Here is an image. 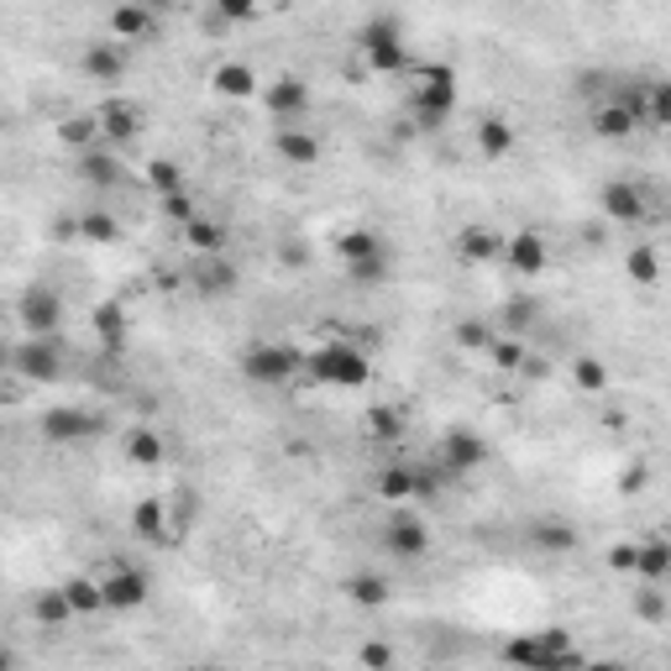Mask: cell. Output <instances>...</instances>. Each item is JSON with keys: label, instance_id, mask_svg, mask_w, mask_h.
I'll list each match as a JSON object with an SVG mask.
<instances>
[{"label": "cell", "instance_id": "11", "mask_svg": "<svg viewBox=\"0 0 671 671\" xmlns=\"http://www.w3.org/2000/svg\"><path fill=\"white\" fill-rule=\"evenodd\" d=\"M378 546H383V556H394V561H425V556H431V525H425L420 514L399 509V514H388V525L378 530Z\"/></svg>", "mask_w": 671, "mask_h": 671}, {"label": "cell", "instance_id": "16", "mask_svg": "<svg viewBox=\"0 0 671 671\" xmlns=\"http://www.w3.org/2000/svg\"><path fill=\"white\" fill-rule=\"evenodd\" d=\"M436 462L451 477H462V472H477L483 462H488V440L477 436V431H462V425H451L446 436H440L436 446Z\"/></svg>", "mask_w": 671, "mask_h": 671}, {"label": "cell", "instance_id": "28", "mask_svg": "<svg viewBox=\"0 0 671 671\" xmlns=\"http://www.w3.org/2000/svg\"><path fill=\"white\" fill-rule=\"evenodd\" d=\"M530 551L572 556V551H577V530L567 525V520H535V525H530Z\"/></svg>", "mask_w": 671, "mask_h": 671}, {"label": "cell", "instance_id": "14", "mask_svg": "<svg viewBox=\"0 0 671 671\" xmlns=\"http://www.w3.org/2000/svg\"><path fill=\"white\" fill-rule=\"evenodd\" d=\"M504 268L520 273V278H540V273L551 268V241H546V232L525 226V232L504 236Z\"/></svg>", "mask_w": 671, "mask_h": 671}, {"label": "cell", "instance_id": "15", "mask_svg": "<svg viewBox=\"0 0 671 671\" xmlns=\"http://www.w3.org/2000/svg\"><path fill=\"white\" fill-rule=\"evenodd\" d=\"M132 535L137 540H147V546H178L184 535H178L174 525V504L169 498H137V509H132Z\"/></svg>", "mask_w": 671, "mask_h": 671}, {"label": "cell", "instance_id": "10", "mask_svg": "<svg viewBox=\"0 0 671 671\" xmlns=\"http://www.w3.org/2000/svg\"><path fill=\"white\" fill-rule=\"evenodd\" d=\"M16 325L22 336H59L63 331V294L53 284H32L22 299H16Z\"/></svg>", "mask_w": 671, "mask_h": 671}, {"label": "cell", "instance_id": "29", "mask_svg": "<svg viewBox=\"0 0 671 671\" xmlns=\"http://www.w3.org/2000/svg\"><path fill=\"white\" fill-rule=\"evenodd\" d=\"M89 325H95V336H100L105 347L121 351V347H126V331H132V315H126V305H121V299H105V305H95Z\"/></svg>", "mask_w": 671, "mask_h": 671}, {"label": "cell", "instance_id": "18", "mask_svg": "<svg viewBox=\"0 0 671 671\" xmlns=\"http://www.w3.org/2000/svg\"><path fill=\"white\" fill-rule=\"evenodd\" d=\"M95 116H100V137H105V147H126V142L142 137V105H137V100L111 95L105 105H95Z\"/></svg>", "mask_w": 671, "mask_h": 671}, {"label": "cell", "instance_id": "4", "mask_svg": "<svg viewBox=\"0 0 671 671\" xmlns=\"http://www.w3.org/2000/svg\"><path fill=\"white\" fill-rule=\"evenodd\" d=\"M336 258H341L351 284H383L388 268H394L388 241H383L378 232H368V226H351V232L336 236Z\"/></svg>", "mask_w": 671, "mask_h": 671}, {"label": "cell", "instance_id": "6", "mask_svg": "<svg viewBox=\"0 0 671 671\" xmlns=\"http://www.w3.org/2000/svg\"><path fill=\"white\" fill-rule=\"evenodd\" d=\"M357 53L373 74H405L409 69V48H405V27L394 16H373L368 27L357 32Z\"/></svg>", "mask_w": 671, "mask_h": 671}, {"label": "cell", "instance_id": "44", "mask_svg": "<svg viewBox=\"0 0 671 671\" xmlns=\"http://www.w3.org/2000/svg\"><path fill=\"white\" fill-rule=\"evenodd\" d=\"M488 362H494L498 373H520V362H525V336H509V331H498L494 347H488Z\"/></svg>", "mask_w": 671, "mask_h": 671}, {"label": "cell", "instance_id": "45", "mask_svg": "<svg viewBox=\"0 0 671 671\" xmlns=\"http://www.w3.org/2000/svg\"><path fill=\"white\" fill-rule=\"evenodd\" d=\"M572 383H577L583 394H604V388H609V368H604L598 357H577V362H572Z\"/></svg>", "mask_w": 671, "mask_h": 671}, {"label": "cell", "instance_id": "33", "mask_svg": "<svg viewBox=\"0 0 671 671\" xmlns=\"http://www.w3.org/2000/svg\"><path fill=\"white\" fill-rule=\"evenodd\" d=\"M74 236L89 241V247H111L121 236V221L111 210H79V215H74Z\"/></svg>", "mask_w": 671, "mask_h": 671}, {"label": "cell", "instance_id": "49", "mask_svg": "<svg viewBox=\"0 0 671 671\" xmlns=\"http://www.w3.org/2000/svg\"><path fill=\"white\" fill-rule=\"evenodd\" d=\"M635 567H641V540H619V546H609V572L635 577Z\"/></svg>", "mask_w": 671, "mask_h": 671}, {"label": "cell", "instance_id": "24", "mask_svg": "<svg viewBox=\"0 0 671 671\" xmlns=\"http://www.w3.org/2000/svg\"><path fill=\"white\" fill-rule=\"evenodd\" d=\"M152 27H158V16H152L147 0H121V5H111V37H121V42H147Z\"/></svg>", "mask_w": 671, "mask_h": 671}, {"label": "cell", "instance_id": "48", "mask_svg": "<svg viewBox=\"0 0 671 671\" xmlns=\"http://www.w3.org/2000/svg\"><path fill=\"white\" fill-rule=\"evenodd\" d=\"M258 5H263V0H210V11H215L221 22H232V27L252 22V16H258Z\"/></svg>", "mask_w": 671, "mask_h": 671}, {"label": "cell", "instance_id": "3", "mask_svg": "<svg viewBox=\"0 0 671 671\" xmlns=\"http://www.w3.org/2000/svg\"><path fill=\"white\" fill-rule=\"evenodd\" d=\"M368 378H373V357H368V347H357L347 336L321 341L310 351V362H305V383H321V388H362Z\"/></svg>", "mask_w": 671, "mask_h": 671}, {"label": "cell", "instance_id": "32", "mask_svg": "<svg viewBox=\"0 0 671 671\" xmlns=\"http://www.w3.org/2000/svg\"><path fill=\"white\" fill-rule=\"evenodd\" d=\"M472 137H477V152H483V158H494V163L514 152V126H509L504 116H483L477 126H472Z\"/></svg>", "mask_w": 671, "mask_h": 671}, {"label": "cell", "instance_id": "35", "mask_svg": "<svg viewBox=\"0 0 671 671\" xmlns=\"http://www.w3.org/2000/svg\"><path fill=\"white\" fill-rule=\"evenodd\" d=\"M59 142L74 147V152H85V147L105 142V137H100V116H95V111H74V116H63L59 121Z\"/></svg>", "mask_w": 671, "mask_h": 671}, {"label": "cell", "instance_id": "43", "mask_svg": "<svg viewBox=\"0 0 671 671\" xmlns=\"http://www.w3.org/2000/svg\"><path fill=\"white\" fill-rule=\"evenodd\" d=\"M147 189H152L158 200H163V195H178V189H184V169H178L174 158H152V163H147Z\"/></svg>", "mask_w": 671, "mask_h": 671}, {"label": "cell", "instance_id": "8", "mask_svg": "<svg viewBox=\"0 0 671 671\" xmlns=\"http://www.w3.org/2000/svg\"><path fill=\"white\" fill-rule=\"evenodd\" d=\"M100 431H105V420L85 405H53L42 409V420H37V436L48 446H79V440H95Z\"/></svg>", "mask_w": 671, "mask_h": 671}, {"label": "cell", "instance_id": "7", "mask_svg": "<svg viewBox=\"0 0 671 671\" xmlns=\"http://www.w3.org/2000/svg\"><path fill=\"white\" fill-rule=\"evenodd\" d=\"M63 347L59 336H22L16 347H11V373L22 383H59L63 378Z\"/></svg>", "mask_w": 671, "mask_h": 671}, {"label": "cell", "instance_id": "39", "mask_svg": "<svg viewBox=\"0 0 671 671\" xmlns=\"http://www.w3.org/2000/svg\"><path fill=\"white\" fill-rule=\"evenodd\" d=\"M624 278L650 289V284L661 278V252H656V247H630V252H624Z\"/></svg>", "mask_w": 671, "mask_h": 671}, {"label": "cell", "instance_id": "22", "mask_svg": "<svg viewBox=\"0 0 671 671\" xmlns=\"http://www.w3.org/2000/svg\"><path fill=\"white\" fill-rule=\"evenodd\" d=\"M74 178H79V184H89V189H116L121 178V163H116V147H85V152H79V158H74Z\"/></svg>", "mask_w": 671, "mask_h": 671}, {"label": "cell", "instance_id": "26", "mask_svg": "<svg viewBox=\"0 0 671 671\" xmlns=\"http://www.w3.org/2000/svg\"><path fill=\"white\" fill-rule=\"evenodd\" d=\"M121 457H126L132 468H163V457H169V440L158 436L152 425H132V431L121 436Z\"/></svg>", "mask_w": 671, "mask_h": 671}, {"label": "cell", "instance_id": "13", "mask_svg": "<svg viewBox=\"0 0 671 671\" xmlns=\"http://www.w3.org/2000/svg\"><path fill=\"white\" fill-rule=\"evenodd\" d=\"M100 587H105V609L111 613H137L152 598V577H147L142 567H132V561H116L100 577Z\"/></svg>", "mask_w": 671, "mask_h": 671}, {"label": "cell", "instance_id": "37", "mask_svg": "<svg viewBox=\"0 0 671 671\" xmlns=\"http://www.w3.org/2000/svg\"><path fill=\"white\" fill-rule=\"evenodd\" d=\"M378 498L383 504H414V468H409V462L383 468L378 472Z\"/></svg>", "mask_w": 671, "mask_h": 671}, {"label": "cell", "instance_id": "17", "mask_svg": "<svg viewBox=\"0 0 671 671\" xmlns=\"http://www.w3.org/2000/svg\"><path fill=\"white\" fill-rule=\"evenodd\" d=\"M263 105L273 121H305L310 105H315V95H310V85L299 74H278V79L263 85Z\"/></svg>", "mask_w": 671, "mask_h": 671}, {"label": "cell", "instance_id": "5", "mask_svg": "<svg viewBox=\"0 0 671 671\" xmlns=\"http://www.w3.org/2000/svg\"><path fill=\"white\" fill-rule=\"evenodd\" d=\"M504 661L535 667V671H561V667H577L583 650L572 645L567 630H535V635H514V641L504 645Z\"/></svg>", "mask_w": 671, "mask_h": 671}, {"label": "cell", "instance_id": "12", "mask_svg": "<svg viewBox=\"0 0 671 671\" xmlns=\"http://www.w3.org/2000/svg\"><path fill=\"white\" fill-rule=\"evenodd\" d=\"M598 210H604V221H613V226H641L645 215H650V195H645V184H635V178H609L598 189Z\"/></svg>", "mask_w": 671, "mask_h": 671}, {"label": "cell", "instance_id": "31", "mask_svg": "<svg viewBox=\"0 0 671 671\" xmlns=\"http://www.w3.org/2000/svg\"><path fill=\"white\" fill-rule=\"evenodd\" d=\"M341 593H347L357 609H383V604L394 598V587H388V577H383V572H351Z\"/></svg>", "mask_w": 671, "mask_h": 671}, {"label": "cell", "instance_id": "40", "mask_svg": "<svg viewBox=\"0 0 671 671\" xmlns=\"http://www.w3.org/2000/svg\"><path fill=\"white\" fill-rule=\"evenodd\" d=\"M645 126L671 132V79H645Z\"/></svg>", "mask_w": 671, "mask_h": 671}, {"label": "cell", "instance_id": "27", "mask_svg": "<svg viewBox=\"0 0 671 671\" xmlns=\"http://www.w3.org/2000/svg\"><path fill=\"white\" fill-rule=\"evenodd\" d=\"M184 247H189V252H232V232H226L221 215L200 210V215L184 226Z\"/></svg>", "mask_w": 671, "mask_h": 671}, {"label": "cell", "instance_id": "9", "mask_svg": "<svg viewBox=\"0 0 671 671\" xmlns=\"http://www.w3.org/2000/svg\"><path fill=\"white\" fill-rule=\"evenodd\" d=\"M184 284H189V294H200V299H232L241 273H236L232 252H189Z\"/></svg>", "mask_w": 671, "mask_h": 671}, {"label": "cell", "instance_id": "51", "mask_svg": "<svg viewBox=\"0 0 671 671\" xmlns=\"http://www.w3.org/2000/svg\"><path fill=\"white\" fill-rule=\"evenodd\" d=\"M619 488H624V494H635V488H645V468H630V472H619Z\"/></svg>", "mask_w": 671, "mask_h": 671}, {"label": "cell", "instance_id": "38", "mask_svg": "<svg viewBox=\"0 0 671 671\" xmlns=\"http://www.w3.org/2000/svg\"><path fill=\"white\" fill-rule=\"evenodd\" d=\"M635 619H645V624H667L671 619V598H667V587L661 583H645V587H635Z\"/></svg>", "mask_w": 671, "mask_h": 671}, {"label": "cell", "instance_id": "53", "mask_svg": "<svg viewBox=\"0 0 671 671\" xmlns=\"http://www.w3.org/2000/svg\"><path fill=\"white\" fill-rule=\"evenodd\" d=\"M667 540H671V535H667Z\"/></svg>", "mask_w": 671, "mask_h": 671}, {"label": "cell", "instance_id": "19", "mask_svg": "<svg viewBox=\"0 0 671 671\" xmlns=\"http://www.w3.org/2000/svg\"><path fill=\"white\" fill-rule=\"evenodd\" d=\"M641 126H645V116L635 105H624V100H598L593 116H587V132H593L598 142H624V137H635Z\"/></svg>", "mask_w": 671, "mask_h": 671}, {"label": "cell", "instance_id": "52", "mask_svg": "<svg viewBox=\"0 0 671 671\" xmlns=\"http://www.w3.org/2000/svg\"><path fill=\"white\" fill-rule=\"evenodd\" d=\"M147 5H152V11H163V5H169V0H147Z\"/></svg>", "mask_w": 671, "mask_h": 671}, {"label": "cell", "instance_id": "2", "mask_svg": "<svg viewBox=\"0 0 671 671\" xmlns=\"http://www.w3.org/2000/svg\"><path fill=\"white\" fill-rule=\"evenodd\" d=\"M305 362L310 351L294 347V341H278V336H263L241 351V378L252 388H289V383H305Z\"/></svg>", "mask_w": 671, "mask_h": 671}, {"label": "cell", "instance_id": "20", "mask_svg": "<svg viewBox=\"0 0 671 671\" xmlns=\"http://www.w3.org/2000/svg\"><path fill=\"white\" fill-rule=\"evenodd\" d=\"M126 63H132L126 42H121V37H105V42H89L79 69H85V79H95V85H121V79H126Z\"/></svg>", "mask_w": 671, "mask_h": 671}, {"label": "cell", "instance_id": "25", "mask_svg": "<svg viewBox=\"0 0 671 671\" xmlns=\"http://www.w3.org/2000/svg\"><path fill=\"white\" fill-rule=\"evenodd\" d=\"M451 247H457V258H462V263H472V268L504 263V236L488 232V226H462Z\"/></svg>", "mask_w": 671, "mask_h": 671}, {"label": "cell", "instance_id": "1", "mask_svg": "<svg viewBox=\"0 0 671 671\" xmlns=\"http://www.w3.org/2000/svg\"><path fill=\"white\" fill-rule=\"evenodd\" d=\"M462 89H457V69L451 63H420L414 69V89H409V116L420 132H440L451 111H457Z\"/></svg>", "mask_w": 671, "mask_h": 671}, {"label": "cell", "instance_id": "42", "mask_svg": "<svg viewBox=\"0 0 671 671\" xmlns=\"http://www.w3.org/2000/svg\"><path fill=\"white\" fill-rule=\"evenodd\" d=\"M368 436L373 440H399L405 436V409L399 405H373L368 409Z\"/></svg>", "mask_w": 671, "mask_h": 671}, {"label": "cell", "instance_id": "50", "mask_svg": "<svg viewBox=\"0 0 671 671\" xmlns=\"http://www.w3.org/2000/svg\"><path fill=\"white\" fill-rule=\"evenodd\" d=\"M357 656H362V667H394V650H388V645H362V650H357Z\"/></svg>", "mask_w": 671, "mask_h": 671}, {"label": "cell", "instance_id": "46", "mask_svg": "<svg viewBox=\"0 0 671 671\" xmlns=\"http://www.w3.org/2000/svg\"><path fill=\"white\" fill-rule=\"evenodd\" d=\"M451 336H457V347H462V351H488L498 331L488 321H457V331H451Z\"/></svg>", "mask_w": 671, "mask_h": 671}, {"label": "cell", "instance_id": "21", "mask_svg": "<svg viewBox=\"0 0 671 671\" xmlns=\"http://www.w3.org/2000/svg\"><path fill=\"white\" fill-rule=\"evenodd\" d=\"M273 152H278L284 163H294V169H315V163H321V137H315L305 121H278Z\"/></svg>", "mask_w": 671, "mask_h": 671}, {"label": "cell", "instance_id": "30", "mask_svg": "<svg viewBox=\"0 0 671 671\" xmlns=\"http://www.w3.org/2000/svg\"><path fill=\"white\" fill-rule=\"evenodd\" d=\"M641 583H671V540L667 535H645L641 540V567H635Z\"/></svg>", "mask_w": 671, "mask_h": 671}, {"label": "cell", "instance_id": "23", "mask_svg": "<svg viewBox=\"0 0 671 671\" xmlns=\"http://www.w3.org/2000/svg\"><path fill=\"white\" fill-rule=\"evenodd\" d=\"M210 89L221 95V100H252L258 89H263V79H258V69L241 59H226L210 69Z\"/></svg>", "mask_w": 671, "mask_h": 671}, {"label": "cell", "instance_id": "41", "mask_svg": "<svg viewBox=\"0 0 671 671\" xmlns=\"http://www.w3.org/2000/svg\"><path fill=\"white\" fill-rule=\"evenodd\" d=\"M535 321H540V305L520 294V299H509V305H504V321H498V331H509V336H530V331H535Z\"/></svg>", "mask_w": 671, "mask_h": 671}, {"label": "cell", "instance_id": "34", "mask_svg": "<svg viewBox=\"0 0 671 671\" xmlns=\"http://www.w3.org/2000/svg\"><path fill=\"white\" fill-rule=\"evenodd\" d=\"M32 619L42 624V630H59V624H69L74 619V604H69V593L59 587H42L37 598H32Z\"/></svg>", "mask_w": 671, "mask_h": 671}, {"label": "cell", "instance_id": "36", "mask_svg": "<svg viewBox=\"0 0 671 671\" xmlns=\"http://www.w3.org/2000/svg\"><path fill=\"white\" fill-rule=\"evenodd\" d=\"M63 593H69V604H74V619H89V613L105 609V587H100V577H69L63 583Z\"/></svg>", "mask_w": 671, "mask_h": 671}, {"label": "cell", "instance_id": "47", "mask_svg": "<svg viewBox=\"0 0 671 671\" xmlns=\"http://www.w3.org/2000/svg\"><path fill=\"white\" fill-rule=\"evenodd\" d=\"M158 210H163V221H174L178 232H184V226H189V221L200 215V204L189 200V189H178V195H163V200H158Z\"/></svg>", "mask_w": 671, "mask_h": 671}]
</instances>
